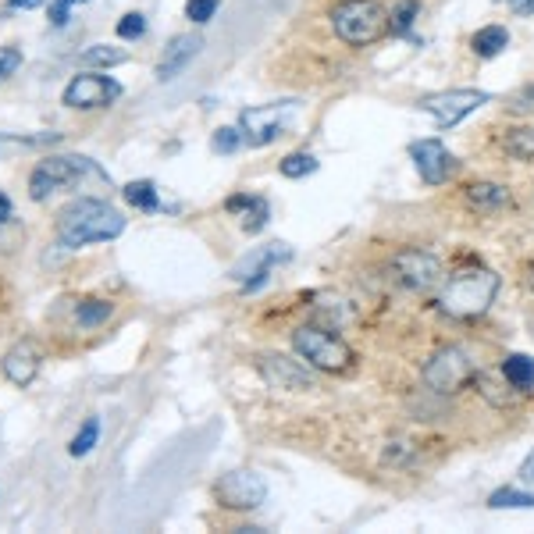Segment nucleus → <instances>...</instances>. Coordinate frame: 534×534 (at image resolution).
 I'll return each mask as SVG.
<instances>
[{
  "mask_svg": "<svg viewBox=\"0 0 534 534\" xmlns=\"http://www.w3.org/2000/svg\"><path fill=\"white\" fill-rule=\"evenodd\" d=\"M243 143H246L243 129H232V125H225V129L214 132V150H218V154H235V150H239Z\"/></svg>",
  "mask_w": 534,
  "mask_h": 534,
  "instance_id": "obj_27",
  "label": "nucleus"
},
{
  "mask_svg": "<svg viewBox=\"0 0 534 534\" xmlns=\"http://www.w3.org/2000/svg\"><path fill=\"white\" fill-rule=\"evenodd\" d=\"M11 214H15V207H11L8 196L0 193V225H4V221H11Z\"/></svg>",
  "mask_w": 534,
  "mask_h": 534,
  "instance_id": "obj_37",
  "label": "nucleus"
},
{
  "mask_svg": "<svg viewBox=\"0 0 534 534\" xmlns=\"http://www.w3.org/2000/svg\"><path fill=\"white\" fill-rule=\"evenodd\" d=\"M260 374H264V381L271 389H285V392L317 389L314 374L307 371V364H300V360H292V356H282V353L260 356Z\"/></svg>",
  "mask_w": 534,
  "mask_h": 534,
  "instance_id": "obj_12",
  "label": "nucleus"
},
{
  "mask_svg": "<svg viewBox=\"0 0 534 534\" xmlns=\"http://www.w3.org/2000/svg\"><path fill=\"white\" fill-rule=\"evenodd\" d=\"M502 374H506V381H510L513 389L527 392L534 385V360L524 353H510L502 360Z\"/></svg>",
  "mask_w": 534,
  "mask_h": 534,
  "instance_id": "obj_18",
  "label": "nucleus"
},
{
  "mask_svg": "<svg viewBox=\"0 0 534 534\" xmlns=\"http://www.w3.org/2000/svg\"><path fill=\"white\" fill-rule=\"evenodd\" d=\"M470 47H474V54L478 57H495V54H502V50L510 47V33H506L502 25H485V29L474 33Z\"/></svg>",
  "mask_w": 534,
  "mask_h": 534,
  "instance_id": "obj_19",
  "label": "nucleus"
},
{
  "mask_svg": "<svg viewBox=\"0 0 534 534\" xmlns=\"http://www.w3.org/2000/svg\"><path fill=\"white\" fill-rule=\"evenodd\" d=\"M335 36L349 47H371L392 29L389 11L378 0H339L332 11Z\"/></svg>",
  "mask_w": 534,
  "mask_h": 534,
  "instance_id": "obj_3",
  "label": "nucleus"
},
{
  "mask_svg": "<svg viewBox=\"0 0 534 534\" xmlns=\"http://www.w3.org/2000/svg\"><path fill=\"white\" fill-rule=\"evenodd\" d=\"M214 499L225 510H257L260 502L267 499V481L253 470H232L214 485Z\"/></svg>",
  "mask_w": 534,
  "mask_h": 534,
  "instance_id": "obj_9",
  "label": "nucleus"
},
{
  "mask_svg": "<svg viewBox=\"0 0 534 534\" xmlns=\"http://www.w3.org/2000/svg\"><path fill=\"white\" fill-rule=\"evenodd\" d=\"M417 11H421L417 0H399V8L392 11V33H406L413 25V18H417Z\"/></svg>",
  "mask_w": 534,
  "mask_h": 534,
  "instance_id": "obj_28",
  "label": "nucleus"
},
{
  "mask_svg": "<svg viewBox=\"0 0 534 534\" xmlns=\"http://www.w3.org/2000/svg\"><path fill=\"white\" fill-rule=\"evenodd\" d=\"M200 47H203L200 36H175V40H171V47H164L161 65H157V79L171 82L175 75H182L189 65H193V57L200 54Z\"/></svg>",
  "mask_w": 534,
  "mask_h": 534,
  "instance_id": "obj_15",
  "label": "nucleus"
},
{
  "mask_svg": "<svg viewBox=\"0 0 534 534\" xmlns=\"http://www.w3.org/2000/svg\"><path fill=\"white\" fill-rule=\"evenodd\" d=\"M392 275L403 289L410 292H431L442 282V264L428 250H399L392 257Z\"/></svg>",
  "mask_w": 534,
  "mask_h": 534,
  "instance_id": "obj_8",
  "label": "nucleus"
},
{
  "mask_svg": "<svg viewBox=\"0 0 534 534\" xmlns=\"http://www.w3.org/2000/svg\"><path fill=\"white\" fill-rule=\"evenodd\" d=\"M143 33H146V18L139 15V11H132V15H125L122 22H118V36H122V40H139Z\"/></svg>",
  "mask_w": 534,
  "mask_h": 534,
  "instance_id": "obj_32",
  "label": "nucleus"
},
{
  "mask_svg": "<svg viewBox=\"0 0 534 534\" xmlns=\"http://www.w3.org/2000/svg\"><path fill=\"white\" fill-rule=\"evenodd\" d=\"M478 374V360L467 353L463 346H442L431 353V360L424 364V385L438 396H456V392L470 389Z\"/></svg>",
  "mask_w": 534,
  "mask_h": 534,
  "instance_id": "obj_5",
  "label": "nucleus"
},
{
  "mask_svg": "<svg viewBox=\"0 0 534 534\" xmlns=\"http://www.w3.org/2000/svg\"><path fill=\"white\" fill-rule=\"evenodd\" d=\"M0 367H4V378H8L11 385L25 389V385H33L36 374H40V349H36L33 342H18V346H11L8 356L0 360Z\"/></svg>",
  "mask_w": 534,
  "mask_h": 534,
  "instance_id": "obj_14",
  "label": "nucleus"
},
{
  "mask_svg": "<svg viewBox=\"0 0 534 534\" xmlns=\"http://www.w3.org/2000/svg\"><path fill=\"white\" fill-rule=\"evenodd\" d=\"M506 154H513L517 161H531L534 157V129H517L506 136Z\"/></svg>",
  "mask_w": 534,
  "mask_h": 534,
  "instance_id": "obj_24",
  "label": "nucleus"
},
{
  "mask_svg": "<svg viewBox=\"0 0 534 534\" xmlns=\"http://www.w3.org/2000/svg\"><path fill=\"white\" fill-rule=\"evenodd\" d=\"M122 193H125V200L136 207V211H157V207H161L157 186H154V182H146V178H139V182H129Z\"/></svg>",
  "mask_w": 534,
  "mask_h": 534,
  "instance_id": "obj_20",
  "label": "nucleus"
},
{
  "mask_svg": "<svg viewBox=\"0 0 534 534\" xmlns=\"http://www.w3.org/2000/svg\"><path fill=\"white\" fill-rule=\"evenodd\" d=\"M488 93H478V89H445V93H431V97H421V107L438 122V129H453L460 125L467 114H474L481 104H488Z\"/></svg>",
  "mask_w": 534,
  "mask_h": 534,
  "instance_id": "obj_7",
  "label": "nucleus"
},
{
  "mask_svg": "<svg viewBox=\"0 0 534 534\" xmlns=\"http://www.w3.org/2000/svg\"><path fill=\"white\" fill-rule=\"evenodd\" d=\"M97 438H100V421L97 417H86V424L79 428V435L72 438V445H68V453L72 456H86L93 445H97Z\"/></svg>",
  "mask_w": 534,
  "mask_h": 534,
  "instance_id": "obj_23",
  "label": "nucleus"
},
{
  "mask_svg": "<svg viewBox=\"0 0 534 534\" xmlns=\"http://www.w3.org/2000/svg\"><path fill=\"white\" fill-rule=\"evenodd\" d=\"M289 257H292V250L285 243L260 246V250H253L250 257H243L232 267V278L235 282H243V292H257L260 285L271 278V271H275L278 264H285Z\"/></svg>",
  "mask_w": 534,
  "mask_h": 534,
  "instance_id": "obj_10",
  "label": "nucleus"
},
{
  "mask_svg": "<svg viewBox=\"0 0 534 534\" xmlns=\"http://www.w3.org/2000/svg\"><path fill=\"white\" fill-rule=\"evenodd\" d=\"M86 0H50V25L54 29H65L68 18H72V8H79Z\"/></svg>",
  "mask_w": 534,
  "mask_h": 534,
  "instance_id": "obj_29",
  "label": "nucleus"
},
{
  "mask_svg": "<svg viewBox=\"0 0 534 534\" xmlns=\"http://www.w3.org/2000/svg\"><path fill=\"white\" fill-rule=\"evenodd\" d=\"M310 171H317V161L310 154H289L282 161L285 178H303V175H310Z\"/></svg>",
  "mask_w": 534,
  "mask_h": 534,
  "instance_id": "obj_26",
  "label": "nucleus"
},
{
  "mask_svg": "<svg viewBox=\"0 0 534 534\" xmlns=\"http://www.w3.org/2000/svg\"><path fill=\"white\" fill-rule=\"evenodd\" d=\"M292 349H296L310 367L328 371V374L353 371V360H356V353L349 349L346 339H339V335L328 332V328H317V324L296 328V332H292Z\"/></svg>",
  "mask_w": 534,
  "mask_h": 534,
  "instance_id": "obj_4",
  "label": "nucleus"
},
{
  "mask_svg": "<svg viewBox=\"0 0 534 534\" xmlns=\"http://www.w3.org/2000/svg\"><path fill=\"white\" fill-rule=\"evenodd\" d=\"M22 68V50L18 47H0V79H8Z\"/></svg>",
  "mask_w": 534,
  "mask_h": 534,
  "instance_id": "obj_33",
  "label": "nucleus"
},
{
  "mask_svg": "<svg viewBox=\"0 0 534 534\" xmlns=\"http://www.w3.org/2000/svg\"><path fill=\"white\" fill-rule=\"evenodd\" d=\"M410 154H413V164H417V171H421V178L428 182V186H442L445 178L453 175V154H449L438 139H421V143H413Z\"/></svg>",
  "mask_w": 534,
  "mask_h": 534,
  "instance_id": "obj_13",
  "label": "nucleus"
},
{
  "mask_svg": "<svg viewBox=\"0 0 534 534\" xmlns=\"http://www.w3.org/2000/svg\"><path fill=\"white\" fill-rule=\"evenodd\" d=\"M107 317H111V303H107V300L79 303V324H82V328H97V324H104Z\"/></svg>",
  "mask_w": 534,
  "mask_h": 534,
  "instance_id": "obj_25",
  "label": "nucleus"
},
{
  "mask_svg": "<svg viewBox=\"0 0 534 534\" xmlns=\"http://www.w3.org/2000/svg\"><path fill=\"white\" fill-rule=\"evenodd\" d=\"M520 481H527V485H534V453L527 456L524 463H520Z\"/></svg>",
  "mask_w": 534,
  "mask_h": 534,
  "instance_id": "obj_35",
  "label": "nucleus"
},
{
  "mask_svg": "<svg viewBox=\"0 0 534 534\" xmlns=\"http://www.w3.org/2000/svg\"><path fill=\"white\" fill-rule=\"evenodd\" d=\"M467 200L470 207H478V211H499V207H510V189L499 186V182H474L467 186Z\"/></svg>",
  "mask_w": 534,
  "mask_h": 534,
  "instance_id": "obj_16",
  "label": "nucleus"
},
{
  "mask_svg": "<svg viewBox=\"0 0 534 534\" xmlns=\"http://www.w3.org/2000/svg\"><path fill=\"white\" fill-rule=\"evenodd\" d=\"M122 97V86L111 79V75H75L65 86V104L68 107H82V111H93V107H107L111 100Z\"/></svg>",
  "mask_w": 534,
  "mask_h": 534,
  "instance_id": "obj_11",
  "label": "nucleus"
},
{
  "mask_svg": "<svg viewBox=\"0 0 534 534\" xmlns=\"http://www.w3.org/2000/svg\"><path fill=\"white\" fill-rule=\"evenodd\" d=\"M499 296V275L492 267H463L438 292V310L453 321H474L481 317Z\"/></svg>",
  "mask_w": 534,
  "mask_h": 534,
  "instance_id": "obj_2",
  "label": "nucleus"
},
{
  "mask_svg": "<svg viewBox=\"0 0 534 534\" xmlns=\"http://www.w3.org/2000/svg\"><path fill=\"white\" fill-rule=\"evenodd\" d=\"M129 61V54L118 47H89L86 54H82V65H100V68H114V65H125Z\"/></svg>",
  "mask_w": 534,
  "mask_h": 534,
  "instance_id": "obj_22",
  "label": "nucleus"
},
{
  "mask_svg": "<svg viewBox=\"0 0 534 534\" xmlns=\"http://www.w3.org/2000/svg\"><path fill=\"white\" fill-rule=\"evenodd\" d=\"M228 211H243V228L246 232H260V228L267 225V218H271V207H267V200H260V196H232L228 200Z\"/></svg>",
  "mask_w": 534,
  "mask_h": 534,
  "instance_id": "obj_17",
  "label": "nucleus"
},
{
  "mask_svg": "<svg viewBox=\"0 0 534 534\" xmlns=\"http://www.w3.org/2000/svg\"><path fill=\"white\" fill-rule=\"evenodd\" d=\"M11 139H18V136H0V146H4V143H11ZM22 143H25V139H22Z\"/></svg>",
  "mask_w": 534,
  "mask_h": 534,
  "instance_id": "obj_38",
  "label": "nucleus"
},
{
  "mask_svg": "<svg viewBox=\"0 0 534 534\" xmlns=\"http://www.w3.org/2000/svg\"><path fill=\"white\" fill-rule=\"evenodd\" d=\"M47 0H8V8L11 11H36V8H43Z\"/></svg>",
  "mask_w": 534,
  "mask_h": 534,
  "instance_id": "obj_34",
  "label": "nucleus"
},
{
  "mask_svg": "<svg viewBox=\"0 0 534 534\" xmlns=\"http://www.w3.org/2000/svg\"><path fill=\"white\" fill-rule=\"evenodd\" d=\"M125 232V218L104 200H75L57 218V239L68 250H79L89 243H107Z\"/></svg>",
  "mask_w": 534,
  "mask_h": 534,
  "instance_id": "obj_1",
  "label": "nucleus"
},
{
  "mask_svg": "<svg viewBox=\"0 0 534 534\" xmlns=\"http://www.w3.org/2000/svg\"><path fill=\"white\" fill-rule=\"evenodd\" d=\"M488 506L492 510H534V495L520 492V488H499V492H492Z\"/></svg>",
  "mask_w": 534,
  "mask_h": 534,
  "instance_id": "obj_21",
  "label": "nucleus"
},
{
  "mask_svg": "<svg viewBox=\"0 0 534 534\" xmlns=\"http://www.w3.org/2000/svg\"><path fill=\"white\" fill-rule=\"evenodd\" d=\"M54 182H50V175L47 171H40V168H33V175H29V196H33L36 203L40 200H47L50 193H54Z\"/></svg>",
  "mask_w": 534,
  "mask_h": 534,
  "instance_id": "obj_31",
  "label": "nucleus"
},
{
  "mask_svg": "<svg viewBox=\"0 0 534 534\" xmlns=\"http://www.w3.org/2000/svg\"><path fill=\"white\" fill-rule=\"evenodd\" d=\"M214 11H218V0H189V4H186V18H189V22H196V25L211 22Z\"/></svg>",
  "mask_w": 534,
  "mask_h": 534,
  "instance_id": "obj_30",
  "label": "nucleus"
},
{
  "mask_svg": "<svg viewBox=\"0 0 534 534\" xmlns=\"http://www.w3.org/2000/svg\"><path fill=\"white\" fill-rule=\"evenodd\" d=\"M531 289H534V271H531Z\"/></svg>",
  "mask_w": 534,
  "mask_h": 534,
  "instance_id": "obj_39",
  "label": "nucleus"
},
{
  "mask_svg": "<svg viewBox=\"0 0 534 534\" xmlns=\"http://www.w3.org/2000/svg\"><path fill=\"white\" fill-rule=\"evenodd\" d=\"M510 8L517 15H534V0H510Z\"/></svg>",
  "mask_w": 534,
  "mask_h": 534,
  "instance_id": "obj_36",
  "label": "nucleus"
},
{
  "mask_svg": "<svg viewBox=\"0 0 534 534\" xmlns=\"http://www.w3.org/2000/svg\"><path fill=\"white\" fill-rule=\"evenodd\" d=\"M292 100L285 104H264V107H246L239 114V129H243V139L250 146H267L275 143L285 129H289V118H292Z\"/></svg>",
  "mask_w": 534,
  "mask_h": 534,
  "instance_id": "obj_6",
  "label": "nucleus"
}]
</instances>
